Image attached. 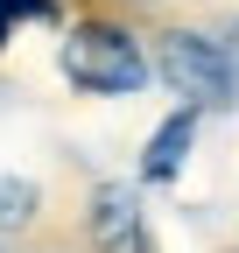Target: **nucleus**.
<instances>
[{
	"instance_id": "f257e3e1",
	"label": "nucleus",
	"mask_w": 239,
	"mask_h": 253,
	"mask_svg": "<svg viewBox=\"0 0 239 253\" xmlns=\"http://www.w3.org/2000/svg\"><path fill=\"white\" fill-rule=\"evenodd\" d=\"M56 71H64V84L84 91V99H134V91L155 84V49H148L120 14H78V21H64Z\"/></svg>"
},
{
	"instance_id": "f03ea898",
	"label": "nucleus",
	"mask_w": 239,
	"mask_h": 253,
	"mask_svg": "<svg viewBox=\"0 0 239 253\" xmlns=\"http://www.w3.org/2000/svg\"><path fill=\"white\" fill-rule=\"evenodd\" d=\"M155 78L197 113H225L239 106V49L211 28H162L155 42Z\"/></svg>"
},
{
	"instance_id": "7ed1b4c3",
	"label": "nucleus",
	"mask_w": 239,
	"mask_h": 253,
	"mask_svg": "<svg viewBox=\"0 0 239 253\" xmlns=\"http://www.w3.org/2000/svg\"><path fill=\"white\" fill-rule=\"evenodd\" d=\"M84 232L99 253H155L148 239V211H141V176L134 183H99L92 211H84Z\"/></svg>"
},
{
	"instance_id": "20e7f679",
	"label": "nucleus",
	"mask_w": 239,
	"mask_h": 253,
	"mask_svg": "<svg viewBox=\"0 0 239 253\" xmlns=\"http://www.w3.org/2000/svg\"><path fill=\"white\" fill-rule=\"evenodd\" d=\"M197 126H204V113L197 106H176V113H162L155 120V134L141 141V183H176L183 176V162L197 155Z\"/></svg>"
},
{
	"instance_id": "39448f33",
	"label": "nucleus",
	"mask_w": 239,
	"mask_h": 253,
	"mask_svg": "<svg viewBox=\"0 0 239 253\" xmlns=\"http://www.w3.org/2000/svg\"><path fill=\"white\" fill-rule=\"evenodd\" d=\"M36 218H42V183H36V176H14V169H0V239L28 232Z\"/></svg>"
},
{
	"instance_id": "423d86ee",
	"label": "nucleus",
	"mask_w": 239,
	"mask_h": 253,
	"mask_svg": "<svg viewBox=\"0 0 239 253\" xmlns=\"http://www.w3.org/2000/svg\"><path fill=\"white\" fill-rule=\"evenodd\" d=\"M28 21H64V0H0V49H7Z\"/></svg>"
}]
</instances>
